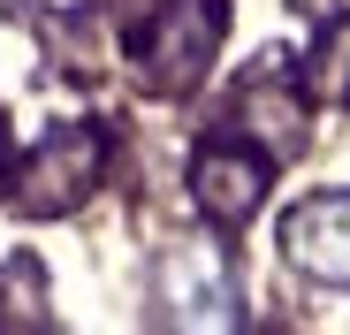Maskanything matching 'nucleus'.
I'll list each match as a JSON object with an SVG mask.
<instances>
[{
	"label": "nucleus",
	"instance_id": "obj_4",
	"mask_svg": "<svg viewBox=\"0 0 350 335\" xmlns=\"http://www.w3.org/2000/svg\"><path fill=\"white\" fill-rule=\"evenodd\" d=\"M267 160H274V152H252V145H237V137H221V145H206V152L191 160V191H198V206L221 221V229H237V221L259 213V198H267Z\"/></svg>",
	"mask_w": 350,
	"mask_h": 335
},
{
	"label": "nucleus",
	"instance_id": "obj_3",
	"mask_svg": "<svg viewBox=\"0 0 350 335\" xmlns=\"http://www.w3.org/2000/svg\"><path fill=\"white\" fill-rule=\"evenodd\" d=\"M92 183H99V130L62 122V130H46L38 152L23 160V191H16V206H23L31 221H46V213H69Z\"/></svg>",
	"mask_w": 350,
	"mask_h": 335
},
{
	"label": "nucleus",
	"instance_id": "obj_1",
	"mask_svg": "<svg viewBox=\"0 0 350 335\" xmlns=\"http://www.w3.org/2000/svg\"><path fill=\"white\" fill-rule=\"evenodd\" d=\"M221 31H228V0H160V16L137 31L145 84H160V92H191V84L213 69Z\"/></svg>",
	"mask_w": 350,
	"mask_h": 335
},
{
	"label": "nucleus",
	"instance_id": "obj_8",
	"mask_svg": "<svg viewBox=\"0 0 350 335\" xmlns=\"http://www.w3.org/2000/svg\"><path fill=\"white\" fill-rule=\"evenodd\" d=\"M297 8H305V16H342L350 0H297Z\"/></svg>",
	"mask_w": 350,
	"mask_h": 335
},
{
	"label": "nucleus",
	"instance_id": "obj_5",
	"mask_svg": "<svg viewBox=\"0 0 350 335\" xmlns=\"http://www.w3.org/2000/svg\"><path fill=\"white\" fill-rule=\"evenodd\" d=\"M282 252L297 259L305 274H320V282H350V198L342 191L305 198L297 213L282 221Z\"/></svg>",
	"mask_w": 350,
	"mask_h": 335
},
{
	"label": "nucleus",
	"instance_id": "obj_2",
	"mask_svg": "<svg viewBox=\"0 0 350 335\" xmlns=\"http://www.w3.org/2000/svg\"><path fill=\"white\" fill-rule=\"evenodd\" d=\"M152 290H160V320L175 327H237V282H228L221 244H198V237L167 244Z\"/></svg>",
	"mask_w": 350,
	"mask_h": 335
},
{
	"label": "nucleus",
	"instance_id": "obj_6",
	"mask_svg": "<svg viewBox=\"0 0 350 335\" xmlns=\"http://www.w3.org/2000/svg\"><path fill=\"white\" fill-rule=\"evenodd\" d=\"M312 92H320V99H350V23L327 31L320 62H312Z\"/></svg>",
	"mask_w": 350,
	"mask_h": 335
},
{
	"label": "nucleus",
	"instance_id": "obj_7",
	"mask_svg": "<svg viewBox=\"0 0 350 335\" xmlns=\"http://www.w3.org/2000/svg\"><path fill=\"white\" fill-rule=\"evenodd\" d=\"M16 176V137H8V115H0V183Z\"/></svg>",
	"mask_w": 350,
	"mask_h": 335
}]
</instances>
